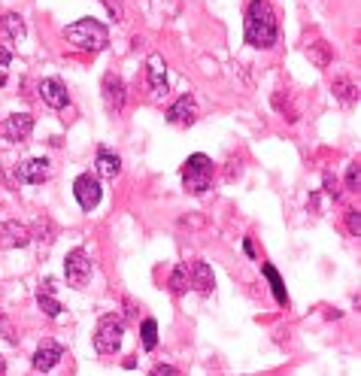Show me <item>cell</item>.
<instances>
[{"label": "cell", "instance_id": "cell-33", "mask_svg": "<svg viewBox=\"0 0 361 376\" xmlns=\"http://www.w3.org/2000/svg\"><path fill=\"white\" fill-rule=\"evenodd\" d=\"M0 86H6V76L3 73H0Z\"/></svg>", "mask_w": 361, "mask_h": 376}, {"label": "cell", "instance_id": "cell-18", "mask_svg": "<svg viewBox=\"0 0 361 376\" xmlns=\"http://www.w3.org/2000/svg\"><path fill=\"white\" fill-rule=\"evenodd\" d=\"M97 173L106 176V179H116V176L121 173V158L113 155L110 149H97Z\"/></svg>", "mask_w": 361, "mask_h": 376}, {"label": "cell", "instance_id": "cell-5", "mask_svg": "<svg viewBox=\"0 0 361 376\" xmlns=\"http://www.w3.org/2000/svg\"><path fill=\"white\" fill-rule=\"evenodd\" d=\"M64 276H67V286L86 288V282L91 279V258L86 249H73L64 258Z\"/></svg>", "mask_w": 361, "mask_h": 376}, {"label": "cell", "instance_id": "cell-10", "mask_svg": "<svg viewBox=\"0 0 361 376\" xmlns=\"http://www.w3.org/2000/svg\"><path fill=\"white\" fill-rule=\"evenodd\" d=\"M30 243V228L21 221H0V246L3 249H25Z\"/></svg>", "mask_w": 361, "mask_h": 376}, {"label": "cell", "instance_id": "cell-26", "mask_svg": "<svg viewBox=\"0 0 361 376\" xmlns=\"http://www.w3.org/2000/svg\"><path fill=\"white\" fill-rule=\"evenodd\" d=\"M0 337H3L6 343H19V337H15V331H12V325H10V319L0 313Z\"/></svg>", "mask_w": 361, "mask_h": 376}, {"label": "cell", "instance_id": "cell-22", "mask_svg": "<svg viewBox=\"0 0 361 376\" xmlns=\"http://www.w3.org/2000/svg\"><path fill=\"white\" fill-rule=\"evenodd\" d=\"M334 95L340 97L343 103H355L358 101V88L352 86L347 76H340V79H334Z\"/></svg>", "mask_w": 361, "mask_h": 376}, {"label": "cell", "instance_id": "cell-16", "mask_svg": "<svg viewBox=\"0 0 361 376\" xmlns=\"http://www.w3.org/2000/svg\"><path fill=\"white\" fill-rule=\"evenodd\" d=\"M55 288H58V282L52 279V276H46V279L40 282V291H37V304H40V310L49 319H58L61 316V304H58V297H55Z\"/></svg>", "mask_w": 361, "mask_h": 376}, {"label": "cell", "instance_id": "cell-9", "mask_svg": "<svg viewBox=\"0 0 361 376\" xmlns=\"http://www.w3.org/2000/svg\"><path fill=\"white\" fill-rule=\"evenodd\" d=\"M61 358H64V346L55 340H43L40 346H37L34 352V358H30V364H34V370H40V373H49L52 367H55Z\"/></svg>", "mask_w": 361, "mask_h": 376}, {"label": "cell", "instance_id": "cell-13", "mask_svg": "<svg viewBox=\"0 0 361 376\" xmlns=\"http://www.w3.org/2000/svg\"><path fill=\"white\" fill-rule=\"evenodd\" d=\"M146 76H149V86H152V95L155 97H164L170 82H167V64L161 55H149L146 61Z\"/></svg>", "mask_w": 361, "mask_h": 376}, {"label": "cell", "instance_id": "cell-31", "mask_svg": "<svg viewBox=\"0 0 361 376\" xmlns=\"http://www.w3.org/2000/svg\"><path fill=\"white\" fill-rule=\"evenodd\" d=\"M10 61H12V52L6 49V46H0V67H6Z\"/></svg>", "mask_w": 361, "mask_h": 376}, {"label": "cell", "instance_id": "cell-12", "mask_svg": "<svg viewBox=\"0 0 361 376\" xmlns=\"http://www.w3.org/2000/svg\"><path fill=\"white\" fill-rule=\"evenodd\" d=\"M188 288L201 291V295H210L213 286H216V276H213V267L206 261H188Z\"/></svg>", "mask_w": 361, "mask_h": 376}, {"label": "cell", "instance_id": "cell-28", "mask_svg": "<svg viewBox=\"0 0 361 376\" xmlns=\"http://www.w3.org/2000/svg\"><path fill=\"white\" fill-rule=\"evenodd\" d=\"M106 3V10H110V15L116 21H121V15H125V10H121V0H104Z\"/></svg>", "mask_w": 361, "mask_h": 376}, {"label": "cell", "instance_id": "cell-2", "mask_svg": "<svg viewBox=\"0 0 361 376\" xmlns=\"http://www.w3.org/2000/svg\"><path fill=\"white\" fill-rule=\"evenodd\" d=\"M64 37H67V43L79 52H101V49H106V43H110V30L97 19L73 21V25L64 28Z\"/></svg>", "mask_w": 361, "mask_h": 376}, {"label": "cell", "instance_id": "cell-1", "mask_svg": "<svg viewBox=\"0 0 361 376\" xmlns=\"http://www.w3.org/2000/svg\"><path fill=\"white\" fill-rule=\"evenodd\" d=\"M280 40V21L267 0H252L246 6V43L252 49H273Z\"/></svg>", "mask_w": 361, "mask_h": 376}, {"label": "cell", "instance_id": "cell-15", "mask_svg": "<svg viewBox=\"0 0 361 376\" xmlns=\"http://www.w3.org/2000/svg\"><path fill=\"white\" fill-rule=\"evenodd\" d=\"M40 97H43V103L52 106V110H64V106L70 103L67 86L61 79H43L40 82Z\"/></svg>", "mask_w": 361, "mask_h": 376}, {"label": "cell", "instance_id": "cell-25", "mask_svg": "<svg viewBox=\"0 0 361 376\" xmlns=\"http://www.w3.org/2000/svg\"><path fill=\"white\" fill-rule=\"evenodd\" d=\"M347 188L349 191L361 188V164H358V161H352V164L347 167Z\"/></svg>", "mask_w": 361, "mask_h": 376}, {"label": "cell", "instance_id": "cell-4", "mask_svg": "<svg viewBox=\"0 0 361 376\" xmlns=\"http://www.w3.org/2000/svg\"><path fill=\"white\" fill-rule=\"evenodd\" d=\"M121 340H125V321L119 316H104L95 334V349L101 355H113V352H119Z\"/></svg>", "mask_w": 361, "mask_h": 376}, {"label": "cell", "instance_id": "cell-14", "mask_svg": "<svg viewBox=\"0 0 361 376\" xmlns=\"http://www.w3.org/2000/svg\"><path fill=\"white\" fill-rule=\"evenodd\" d=\"M195 119H197V103H195V97L191 95H182L179 101L167 110V121H170V125L188 128V125H195Z\"/></svg>", "mask_w": 361, "mask_h": 376}, {"label": "cell", "instance_id": "cell-6", "mask_svg": "<svg viewBox=\"0 0 361 376\" xmlns=\"http://www.w3.org/2000/svg\"><path fill=\"white\" fill-rule=\"evenodd\" d=\"M73 195H76V201H79L82 210H95L97 204H101V195H104V188H101V179H97L95 173H82V176H76V182H73Z\"/></svg>", "mask_w": 361, "mask_h": 376}, {"label": "cell", "instance_id": "cell-19", "mask_svg": "<svg viewBox=\"0 0 361 376\" xmlns=\"http://www.w3.org/2000/svg\"><path fill=\"white\" fill-rule=\"evenodd\" d=\"M0 28H3L12 40H25V34H28L25 19H21L19 12H3V15H0Z\"/></svg>", "mask_w": 361, "mask_h": 376}, {"label": "cell", "instance_id": "cell-24", "mask_svg": "<svg viewBox=\"0 0 361 376\" xmlns=\"http://www.w3.org/2000/svg\"><path fill=\"white\" fill-rule=\"evenodd\" d=\"M140 337H143V349L152 352L158 346V321L155 319H146L140 325Z\"/></svg>", "mask_w": 361, "mask_h": 376}, {"label": "cell", "instance_id": "cell-20", "mask_svg": "<svg viewBox=\"0 0 361 376\" xmlns=\"http://www.w3.org/2000/svg\"><path fill=\"white\" fill-rule=\"evenodd\" d=\"M261 273L271 279V288H273V297H276V304H282V306H289V295H286V286H282V279H280V273H276V267L273 264H264L261 267Z\"/></svg>", "mask_w": 361, "mask_h": 376}, {"label": "cell", "instance_id": "cell-30", "mask_svg": "<svg viewBox=\"0 0 361 376\" xmlns=\"http://www.w3.org/2000/svg\"><path fill=\"white\" fill-rule=\"evenodd\" d=\"M149 376H179V373H176L170 364H155V367H152V373H149Z\"/></svg>", "mask_w": 361, "mask_h": 376}, {"label": "cell", "instance_id": "cell-27", "mask_svg": "<svg viewBox=\"0 0 361 376\" xmlns=\"http://www.w3.org/2000/svg\"><path fill=\"white\" fill-rule=\"evenodd\" d=\"M347 228H349V234H352V237H358V234H361V219H358V210H349V212H347Z\"/></svg>", "mask_w": 361, "mask_h": 376}, {"label": "cell", "instance_id": "cell-21", "mask_svg": "<svg viewBox=\"0 0 361 376\" xmlns=\"http://www.w3.org/2000/svg\"><path fill=\"white\" fill-rule=\"evenodd\" d=\"M306 58H310L316 67H328V64H331V52H328V43H322V40L310 43V46H306Z\"/></svg>", "mask_w": 361, "mask_h": 376}, {"label": "cell", "instance_id": "cell-32", "mask_svg": "<svg viewBox=\"0 0 361 376\" xmlns=\"http://www.w3.org/2000/svg\"><path fill=\"white\" fill-rule=\"evenodd\" d=\"M0 376H6V362H3V358H0Z\"/></svg>", "mask_w": 361, "mask_h": 376}, {"label": "cell", "instance_id": "cell-29", "mask_svg": "<svg viewBox=\"0 0 361 376\" xmlns=\"http://www.w3.org/2000/svg\"><path fill=\"white\" fill-rule=\"evenodd\" d=\"M325 191L334 197V201H337V197H340V188H337V179H334L331 173H325Z\"/></svg>", "mask_w": 361, "mask_h": 376}, {"label": "cell", "instance_id": "cell-11", "mask_svg": "<svg viewBox=\"0 0 361 376\" xmlns=\"http://www.w3.org/2000/svg\"><path fill=\"white\" fill-rule=\"evenodd\" d=\"M125 101H128V95H125V82H121V76L106 73L104 76V103H106V110L121 112L125 110Z\"/></svg>", "mask_w": 361, "mask_h": 376}, {"label": "cell", "instance_id": "cell-17", "mask_svg": "<svg viewBox=\"0 0 361 376\" xmlns=\"http://www.w3.org/2000/svg\"><path fill=\"white\" fill-rule=\"evenodd\" d=\"M55 237H58V228H55V221H52L49 216H43V219H37V221H34V231H30V240L40 243V255H46V252L52 249Z\"/></svg>", "mask_w": 361, "mask_h": 376}, {"label": "cell", "instance_id": "cell-3", "mask_svg": "<svg viewBox=\"0 0 361 376\" xmlns=\"http://www.w3.org/2000/svg\"><path fill=\"white\" fill-rule=\"evenodd\" d=\"M182 186L191 195H204L213 186V161L204 152H195V155L186 158V164H182Z\"/></svg>", "mask_w": 361, "mask_h": 376}, {"label": "cell", "instance_id": "cell-8", "mask_svg": "<svg viewBox=\"0 0 361 376\" xmlns=\"http://www.w3.org/2000/svg\"><path fill=\"white\" fill-rule=\"evenodd\" d=\"M30 130H34V116H28V112H12V116L0 121V134L10 143H25Z\"/></svg>", "mask_w": 361, "mask_h": 376}, {"label": "cell", "instance_id": "cell-23", "mask_svg": "<svg viewBox=\"0 0 361 376\" xmlns=\"http://www.w3.org/2000/svg\"><path fill=\"white\" fill-rule=\"evenodd\" d=\"M167 286H170L173 295H186L188 291V267L186 264L176 267V270L170 273V279H167Z\"/></svg>", "mask_w": 361, "mask_h": 376}, {"label": "cell", "instance_id": "cell-7", "mask_svg": "<svg viewBox=\"0 0 361 376\" xmlns=\"http://www.w3.org/2000/svg\"><path fill=\"white\" fill-rule=\"evenodd\" d=\"M15 179L25 186H43L46 179H52V164L49 158H28L15 167Z\"/></svg>", "mask_w": 361, "mask_h": 376}]
</instances>
